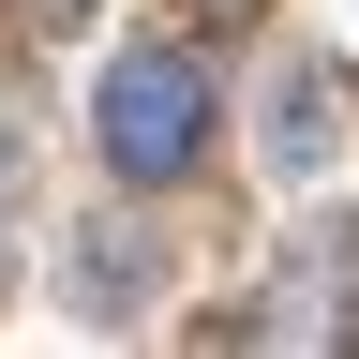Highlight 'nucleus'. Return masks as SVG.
I'll list each match as a JSON object with an SVG mask.
<instances>
[{
    "label": "nucleus",
    "mask_w": 359,
    "mask_h": 359,
    "mask_svg": "<svg viewBox=\"0 0 359 359\" xmlns=\"http://www.w3.org/2000/svg\"><path fill=\"white\" fill-rule=\"evenodd\" d=\"M30 15H45V30H75V15H90V0H30Z\"/></svg>",
    "instance_id": "nucleus-4"
},
{
    "label": "nucleus",
    "mask_w": 359,
    "mask_h": 359,
    "mask_svg": "<svg viewBox=\"0 0 359 359\" xmlns=\"http://www.w3.org/2000/svg\"><path fill=\"white\" fill-rule=\"evenodd\" d=\"M0 224H15V150H0Z\"/></svg>",
    "instance_id": "nucleus-5"
},
{
    "label": "nucleus",
    "mask_w": 359,
    "mask_h": 359,
    "mask_svg": "<svg viewBox=\"0 0 359 359\" xmlns=\"http://www.w3.org/2000/svg\"><path fill=\"white\" fill-rule=\"evenodd\" d=\"M269 165H330V75H285V120H269Z\"/></svg>",
    "instance_id": "nucleus-3"
},
{
    "label": "nucleus",
    "mask_w": 359,
    "mask_h": 359,
    "mask_svg": "<svg viewBox=\"0 0 359 359\" xmlns=\"http://www.w3.org/2000/svg\"><path fill=\"white\" fill-rule=\"evenodd\" d=\"M210 120H224V90H210L195 45H120V60L90 75V150H105L120 195L195 180V165H210Z\"/></svg>",
    "instance_id": "nucleus-1"
},
{
    "label": "nucleus",
    "mask_w": 359,
    "mask_h": 359,
    "mask_svg": "<svg viewBox=\"0 0 359 359\" xmlns=\"http://www.w3.org/2000/svg\"><path fill=\"white\" fill-rule=\"evenodd\" d=\"M255 359H359V224H299L255 285Z\"/></svg>",
    "instance_id": "nucleus-2"
}]
</instances>
